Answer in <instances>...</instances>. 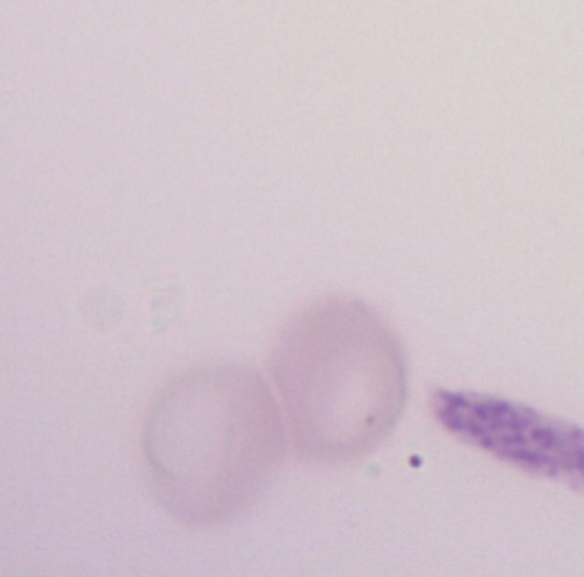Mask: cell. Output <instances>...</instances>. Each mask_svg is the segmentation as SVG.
Instances as JSON below:
<instances>
[{"label": "cell", "instance_id": "cell-1", "mask_svg": "<svg viewBox=\"0 0 584 577\" xmlns=\"http://www.w3.org/2000/svg\"><path fill=\"white\" fill-rule=\"evenodd\" d=\"M286 418L258 372L212 366L174 377L148 408L141 452L148 486L183 525L206 529L242 513L286 450Z\"/></svg>", "mask_w": 584, "mask_h": 577}, {"label": "cell", "instance_id": "cell-2", "mask_svg": "<svg viewBox=\"0 0 584 577\" xmlns=\"http://www.w3.org/2000/svg\"><path fill=\"white\" fill-rule=\"evenodd\" d=\"M270 372L292 447L306 464L368 457L404 411V349L359 299L324 297L299 310L274 345Z\"/></svg>", "mask_w": 584, "mask_h": 577}, {"label": "cell", "instance_id": "cell-3", "mask_svg": "<svg viewBox=\"0 0 584 577\" xmlns=\"http://www.w3.org/2000/svg\"><path fill=\"white\" fill-rule=\"evenodd\" d=\"M436 420L454 436L525 473L564 482L584 493V429L507 399L436 390Z\"/></svg>", "mask_w": 584, "mask_h": 577}]
</instances>
